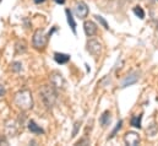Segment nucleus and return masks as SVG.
Segmentation results:
<instances>
[{
  "label": "nucleus",
  "mask_w": 158,
  "mask_h": 146,
  "mask_svg": "<svg viewBox=\"0 0 158 146\" xmlns=\"http://www.w3.org/2000/svg\"><path fill=\"white\" fill-rule=\"evenodd\" d=\"M26 50H27V43H26L23 39L19 41V42L16 43V52H17V53H25Z\"/></svg>",
  "instance_id": "14"
},
{
  "label": "nucleus",
  "mask_w": 158,
  "mask_h": 146,
  "mask_svg": "<svg viewBox=\"0 0 158 146\" xmlns=\"http://www.w3.org/2000/svg\"><path fill=\"white\" fill-rule=\"evenodd\" d=\"M121 124H123V122H121V120H119L118 124H117V127H115V129L113 130V133H112V135H110V138H113V136L117 134V131H118V130H120V128H121Z\"/></svg>",
  "instance_id": "19"
},
{
  "label": "nucleus",
  "mask_w": 158,
  "mask_h": 146,
  "mask_svg": "<svg viewBox=\"0 0 158 146\" xmlns=\"http://www.w3.org/2000/svg\"><path fill=\"white\" fill-rule=\"evenodd\" d=\"M80 125H81V123H80V122H76V123H75V128H74V131H73V136H75V135L77 134Z\"/></svg>",
  "instance_id": "20"
},
{
  "label": "nucleus",
  "mask_w": 158,
  "mask_h": 146,
  "mask_svg": "<svg viewBox=\"0 0 158 146\" xmlns=\"http://www.w3.org/2000/svg\"><path fill=\"white\" fill-rule=\"evenodd\" d=\"M54 59L58 64H66L70 60V55L64 54V53H55L54 54Z\"/></svg>",
  "instance_id": "11"
},
{
  "label": "nucleus",
  "mask_w": 158,
  "mask_h": 146,
  "mask_svg": "<svg viewBox=\"0 0 158 146\" xmlns=\"http://www.w3.org/2000/svg\"><path fill=\"white\" fill-rule=\"evenodd\" d=\"M83 30H85V33L88 37L94 36L97 33V26L93 21H86L83 24Z\"/></svg>",
  "instance_id": "8"
},
{
  "label": "nucleus",
  "mask_w": 158,
  "mask_h": 146,
  "mask_svg": "<svg viewBox=\"0 0 158 146\" xmlns=\"http://www.w3.org/2000/svg\"><path fill=\"white\" fill-rule=\"evenodd\" d=\"M56 4H64L65 2V0H54Z\"/></svg>",
  "instance_id": "22"
},
{
  "label": "nucleus",
  "mask_w": 158,
  "mask_h": 146,
  "mask_svg": "<svg viewBox=\"0 0 158 146\" xmlns=\"http://www.w3.org/2000/svg\"><path fill=\"white\" fill-rule=\"evenodd\" d=\"M5 92H6V91H5L4 85H1V84H0V97H1V96H4V95H5Z\"/></svg>",
  "instance_id": "21"
},
{
  "label": "nucleus",
  "mask_w": 158,
  "mask_h": 146,
  "mask_svg": "<svg viewBox=\"0 0 158 146\" xmlns=\"http://www.w3.org/2000/svg\"><path fill=\"white\" fill-rule=\"evenodd\" d=\"M157 28H158V24H157Z\"/></svg>",
  "instance_id": "24"
},
{
  "label": "nucleus",
  "mask_w": 158,
  "mask_h": 146,
  "mask_svg": "<svg viewBox=\"0 0 158 146\" xmlns=\"http://www.w3.org/2000/svg\"><path fill=\"white\" fill-rule=\"evenodd\" d=\"M110 120H112V117H110V112H104L102 115H101V119H99V122H101V125L102 127H108L109 124H110Z\"/></svg>",
  "instance_id": "13"
},
{
  "label": "nucleus",
  "mask_w": 158,
  "mask_h": 146,
  "mask_svg": "<svg viewBox=\"0 0 158 146\" xmlns=\"http://www.w3.org/2000/svg\"><path fill=\"white\" fill-rule=\"evenodd\" d=\"M11 69H12L14 71L19 73V71H21V69H22V64H21L20 62H14L12 65H11Z\"/></svg>",
  "instance_id": "17"
},
{
  "label": "nucleus",
  "mask_w": 158,
  "mask_h": 146,
  "mask_svg": "<svg viewBox=\"0 0 158 146\" xmlns=\"http://www.w3.org/2000/svg\"><path fill=\"white\" fill-rule=\"evenodd\" d=\"M87 50H88L92 55L98 57V55H101V53H102V44H101L98 41H96V39H89V41L87 42Z\"/></svg>",
  "instance_id": "4"
},
{
  "label": "nucleus",
  "mask_w": 158,
  "mask_h": 146,
  "mask_svg": "<svg viewBox=\"0 0 158 146\" xmlns=\"http://www.w3.org/2000/svg\"><path fill=\"white\" fill-rule=\"evenodd\" d=\"M124 141H125L126 145H131V146L139 145L140 144V136L135 131H127L125 134V136H124Z\"/></svg>",
  "instance_id": "6"
},
{
  "label": "nucleus",
  "mask_w": 158,
  "mask_h": 146,
  "mask_svg": "<svg viewBox=\"0 0 158 146\" xmlns=\"http://www.w3.org/2000/svg\"><path fill=\"white\" fill-rule=\"evenodd\" d=\"M65 14H66V20H68L69 26L71 27L73 32H74V33H76V22H75V20H74V16H73L71 10L66 9V10H65Z\"/></svg>",
  "instance_id": "10"
},
{
  "label": "nucleus",
  "mask_w": 158,
  "mask_h": 146,
  "mask_svg": "<svg viewBox=\"0 0 158 146\" xmlns=\"http://www.w3.org/2000/svg\"><path fill=\"white\" fill-rule=\"evenodd\" d=\"M134 14L140 19H145V11L141 6H135L134 7Z\"/></svg>",
  "instance_id": "16"
},
{
  "label": "nucleus",
  "mask_w": 158,
  "mask_h": 146,
  "mask_svg": "<svg viewBox=\"0 0 158 146\" xmlns=\"http://www.w3.org/2000/svg\"><path fill=\"white\" fill-rule=\"evenodd\" d=\"M50 84L53 87L55 88H63L65 85V80L61 76V74L59 73H53L50 75Z\"/></svg>",
  "instance_id": "7"
},
{
  "label": "nucleus",
  "mask_w": 158,
  "mask_h": 146,
  "mask_svg": "<svg viewBox=\"0 0 158 146\" xmlns=\"http://www.w3.org/2000/svg\"><path fill=\"white\" fill-rule=\"evenodd\" d=\"M33 1H35L36 4H42V2H44L45 0H33Z\"/></svg>",
  "instance_id": "23"
},
{
  "label": "nucleus",
  "mask_w": 158,
  "mask_h": 146,
  "mask_svg": "<svg viewBox=\"0 0 158 146\" xmlns=\"http://www.w3.org/2000/svg\"><path fill=\"white\" fill-rule=\"evenodd\" d=\"M141 119H142V115L141 114H139V115H134L132 118H131V120H130V124L132 125V127H135V128H141Z\"/></svg>",
  "instance_id": "15"
},
{
  "label": "nucleus",
  "mask_w": 158,
  "mask_h": 146,
  "mask_svg": "<svg viewBox=\"0 0 158 146\" xmlns=\"http://www.w3.org/2000/svg\"><path fill=\"white\" fill-rule=\"evenodd\" d=\"M74 11H75V15L79 17V19H86L87 15H88V7L87 5L83 2V1H77L75 4V7H74Z\"/></svg>",
  "instance_id": "5"
},
{
  "label": "nucleus",
  "mask_w": 158,
  "mask_h": 146,
  "mask_svg": "<svg viewBox=\"0 0 158 146\" xmlns=\"http://www.w3.org/2000/svg\"><path fill=\"white\" fill-rule=\"evenodd\" d=\"M96 19H97V20L99 21V24H101V25H102V26H103L104 28H107V30L109 28V26H108V24H107V21H106V20H104V19H103L102 16H99V15H97V16H96Z\"/></svg>",
  "instance_id": "18"
},
{
  "label": "nucleus",
  "mask_w": 158,
  "mask_h": 146,
  "mask_svg": "<svg viewBox=\"0 0 158 146\" xmlns=\"http://www.w3.org/2000/svg\"><path fill=\"white\" fill-rule=\"evenodd\" d=\"M40 96H42V100L43 102L45 103L47 107H53L55 101H56V91H55V87L53 86H43L40 88Z\"/></svg>",
  "instance_id": "2"
},
{
  "label": "nucleus",
  "mask_w": 158,
  "mask_h": 146,
  "mask_svg": "<svg viewBox=\"0 0 158 146\" xmlns=\"http://www.w3.org/2000/svg\"><path fill=\"white\" fill-rule=\"evenodd\" d=\"M28 129H30V131L33 133V134H43V133H44V130L40 128L35 120H30V122H28Z\"/></svg>",
  "instance_id": "12"
},
{
  "label": "nucleus",
  "mask_w": 158,
  "mask_h": 146,
  "mask_svg": "<svg viewBox=\"0 0 158 146\" xmlns=\"http://www.w3.org/2000/svg\"><path fill=\"white\" fill-rule=\"evenodd\" d=\"M47 42H48V36H45L44 31L43 30H37L33 35V47L37 48V49H43L45 45H47Z\"/></svg>",
  "instance_id": "3"
},
{
  "label": "nucleus",
  "mask_w": 158,
  "mask_h": 146,
  "mask_svg": "<svg viewBox=\"0 0 158 146\" xmlns=\"http://www.w3.org/2000/svg\"><path fill=\"white\" fill-rule=\"evenodd\" d=\"M137 80H139V74L137 73L130 74V75H127V76L123 80V82H121V87L124 88V87L131 86V85L136 84V82H137Z\"/></svg>",
  "instance_id": "9"
},
{
  "label": "nucleus",
  "mask_w": 158,
  "mask_h": 146,
  "mask_svg": "<svg viewBox=\"0 0 158 146\" xmlns=\"http://www.w3.org/2000/svg\"><path fill=\"white\" fill-rule=\"evenodd\" d=\"M15 105L21 110H28L33 107V100H32V93L28 90H22L19 91L15 97H14Z\"/></svg>",
  "instance_id": "1"
}]
</instances>
